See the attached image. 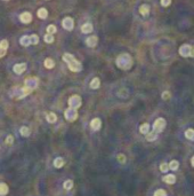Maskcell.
Returning <instances> with one entry per match:
<instances>
[{"instance_id": "cell-18", "label": "cell", "mask_w": 194, "mask_h": 196, "mask_svg": "<svg viewBox=\"0 0 194 196\" xmlns=\"http://www.w3.org/2000/svg\"><path fill=\"white\" fill-rule=\"evenodd\" d=\"M8 186L5 184V182H0V196H6L8 194Z\"/></svg>"}, {"instance_id": "cell-39", "label": "cell", "mask_w": 194, "mask_h": 196, "mask_svg": "<svg viewBox=\"0 0 194 196\" xmlns=\"http://www.w3.org/2000/svg\"><path fill=\"white\" fill-rule=\"evenodd\" d=\"M169 98H170V93L168 92V91H165V92L162 93V99L163 100H168Z\"/></svg>"}, {"instance_id": "cell-33", "label": "cell", "mask_w": 194, "mask_h": 196, "mask_svg": "<svg viewBox=\"0 0 194 196\" xmlns=\"http://www.w3.org/2000/svg\"><path fill=\"white\" fill-rule=\"evenodd\" d=\"M168 170H169V166H168L167 163H162V164L160 165V171H161V172L165 173V172H168Z\"/></svg>"}, {"instance_id": "cell-17", "label": "cell", "mask_w": 194, "mask_h": 196, "mask_svg": "<svg viewBox=\"0 0 194 196\" xmlns=\"http://www.w3.org/2000/svg\"><path fill=\"white\" fill-rule=\"evenodd\" d=\"M81 31H82V33H90L91 31H92V24L85 23L81 27Z\"/></svg>"}, {"instance_id": "cell-36", "label": "cell", "mask_w": 194, "mask_h": 196, "mask_svg": "<svg viewBox=\"0 0 194 196\" xmlns=\"http://www.w3.org/2000/svg\"><path fill=\"white\" fill-rule=\"evenodd\" d=\"M117 158H118V161H119L121 164H125L126 163V156L123 155V154H119Z\"/></svg>"}, {"instance_id": "cell-10", "label": "cell", "mask_w": 194, "mask_h": 196, "mask_svg": "<svg viewBox=\"0 0 194 196\" xmlns=\"http://www.w3.org/2000/svg\"><path fill=\"white\" fill-rule=\"evenodd\" d=\"M20 20H21V22H22V23L28 24V23H30V22L32 21V15H31V13L24 12V13H22V14L20 15Z\"/></svg>"}, {"instance_id": "cell-7", "label": "cell", "mask_w": 194, "mask_h": 196, "mask_svg": "<svg viewBox=\"0 0 194 196\" xmlns=\"http://www.w3.org/2000/svg\"><path fill=\"white\" fill-rule=\"evenodd\" d=\"M165 118H158L156 121L154 122V124H153V131H155L156 133H160V132H162L163 130H165Z\"/></svg>"}, {"instance_id": "cell-42", "label": "cell", "mask_w": 194, "mask_h": 196, "mask_svg": "<svg viewBox=\"0 0 194 196\" xmlns=\"http://www.w3.org/2000/svg\"><path fill=\"white\" fill-rule=\"evenodd\" d=\"M5 1H7V0H5Z\"/></svg>"}, {"instance_id": "cell-13", "label": "cell", "mask_w": 194, "mask_h": 196, "mask_svg": "<svg viewBox=\"0 0 194 196\" xmlns=\"http://www.w3.org/2000/svg\"><path fill=\"white\" fill-rule=\"evenodd\" d=\"M90 127L91 130H94V131H98L102 127V122H101V119L99 118H94L90 122Z\"/></svg>"}, {"instance_id": "cell-20", "label": "cell", "mask_w": 194, "mask_h": 196, "mask_svg": "<svg viewBox=\"0 0 194 196\" xmlns=\"http://www.w3.org/2000/svg\"><path fill=\"white\" fill-rule=\"evenodd\" d=\"M64 160H63L62 157H57V158H55L54 160V166L56 167V169H61V167H63V165H64Z\"/></svg>"}, {"instance_id": "cell-27", "label": "cell", "mask_w": 194, "mask_h": 196, "mask_svg": "<svg viewBox=\"0 0 194 196\" xmlns=\"http://www.w3.org/2000/svg\"><path fill=\"white\" fill-rule=\"evenodd\" d=\"M185 137L188 139V140H192L194 141V130L193 128H188L185 131Z\"/></svg>"}, {"instance_id": "cell-37", "label": "cell", "mask_w": 194, "mask_h": 196, "mask_svg": "<svg viewBox=\"0 0 194 196\" xmlns=\"http://www.w3.org/2000/svg\"><path fill=\"white\" fill-rule=\"evenodd\" d=\"M13 142H14V137H13V135H8V137L6 138V144H11Z\"/></svg>"}, {"instance_id": "cell-25", "label": "cell", "mask_w": 194, "mask_h": 196, "mask_svg": "<svg viewBox=\"0 0 194 196\" xmlns=\"http://www.w3.org/2000/svg\"><path fill=\"white\" fill-rule=\"evenodd\" d=\"M44 64H45V67L47 69H53V68L55 67V62H54L53 58H46Z\"/></svg>"}, {"instance_id": "cell-11", "label": "cell", "mask_w": 194, "mask_h": 196, "mask_svg": "<svg viewBox=\"0 0 194 196\" xmlns=\"http://www.w3.org/2000/svg\"><path fill=\"white\" fill-rule=\"evenodd\" d=\"M13 70H14V72L17 74V75H21L23 74L25 70H26V63H17L15 64L14 67H13Z\"/></svg>"}, {"instance_id": "cell-2", "label": "cell", "mask_w": 194, "mask_h": 196, "mask_svg": "<svg viewBox=\"0 0 194 196\" xmlns=\"http://www.w3.org/2000/svg\"><path fill=\"white\" fill-rule=\"evenodd\" d=\"M62 58L64 62L68 63V69L71 70V71H73V72H79V71L82 70V64H81V62H79L77 58H74V56L72 54L65 53V54L63 55Z\"/></svg>"}, {"instance_id": "cell-40", "label": "cell", "mask_w": 194, "mask_h": 196, "mask_svg": "<svg viewBox=\"0 0 194 196\" xmlns=\"http://www.w3.org/2000/svg\"><path fill=\"white\" fill-rule=\"evenodd\" d=\"M6 52H7V49H2V48H0V58L5 56V55H6Z\"/></svg>"}, {"instance_id": "cell-19", "label": "cell", "mask_w": 194, "mask_h": 196, "mask_svg": "<svg viewBox=\"0 0 194 196\" xmlns=\"http://www.w3.org/2000/svg\"><path fill=\"white\" fill-rule=\"evenodd\" d=\"M37 15H38V17L41 18V20H45V18H47V16H48V12H47L46 8H40V9H38V12H37Z\"/></svg>"}, {"instance_id": "cell-32", "label": "cell", "mask_w": 194, "mask_h": 196, "mask_svg": "<svg viewBox=\"0 0 194 196\" xmlns=\"http://www.w3.org/2000/svg\"><path fill=\"white\" fill-rule=\"evenodd\" d=\"M30 39H31V45H37L39 43V37L37 35H31Z\"/></svg>"}, {"instance_id": "cell-29", "label": "cell", "mask_w": 194, "mask_h": 196, "mask_svg": "<svg viewBox=\"0 0 194 196\" xmlns=\"http://www.w3.org/2000/svg\"><path fill=\"white\" fill-rule=\"evenodd\" d=\"M63 187H64V189H66V190L72 189V187H73V181L68 179V180H66V181L63 184Z\"/></svg>"}, {"instance_id": "cell-6", "label": "cell", "mask_w": 194, "mask_h": 196, "mask_svg": "<svg viewBox=\"0 0 194 196\" xmlns=\"http://www.w3.org/2000/svg\"><path fill=\"white\" fill-rule=\"evenodd\" d=\"M81 103H82V100L80 98L79 95H72L68 99V106L71 108H74V109H79L81 107Z\"/></svg>"}, {"instance_id": "cell-4", "label": "cell", "mask_w": 194, "mask_h": 196, "mask_svg": "<svg viewBox=\"0 0 194 196\" xmlns=\"http://www.w3.org/2000/svg\"><path fill=\"white\" fill-rule=\"evenodd\" d=\"M64 117H65V119L68 122H74L78 119L79 115H78L77 109L68 107V109H65V111H64Z\"/></svg>"}, {"instance_id": "cell-31", "label": "cell", "mask_w": 194, "mask_h": 196, "mask_svg": "<svg viewBox=\"0 0 194 196\" xmlns=\"http://www.w3.org/2000/svg\"><path fill=\"white\" fill-rule=\"evenodd\" d=\"M44 39L47 44H51V43H54V36L50 35V33H47V35H45Z\"/></svg>"}, {"instance_id": "cell-28", "label": "cell", "mask_w": 194, "mask_h": 196, "mask_svg": "<svg viewBox=\"0 0 194 196\" xmlns=\"http://www.w3.org/2000/svg\"><path fill=\"white\" fill-rule=\"evenodd\" d=\"M20 133H21V135L22 137H29L30 135V128L26 126H22L21 127V130H20Z\"/></svg>"}, {"instance_id": "cell-26", "label": "cell", "mask_w": 194, "mask_h": 196, "mask_svg": "<svg viewBox=\"0 0 194 196\" xmlns=\"http://www.w3.org/2000/svg\"><path fill=\"white\" fill-rule=\"evenodd\" d=\"M168 166H169V169L172 170V171H176L177 169L179 167V162L176 161V160H174V161H171L170 163L168 164Z\"/></svg>"}, {"instance_id": "cell-9", "label": "cell", "mask_w": 194, "mask_h": 196, "mask_svg": "<svg viewBox=\"0 0 194 196\" xmlns=\"http://www.w3.org/2000/svg\"><path fill=\"white\" fill-rule=\"evenodd\" d=\"M62 27L65 30H68V31H71V30L74 28L73 18L70 17V16H66V17H64V18H63V21H62Z\"/></svg>"}, {"instance_id": "cell-30", "label": "cell", "mask_w": 194, "mask_h": 196, "mask_svg": "<svg viewBox=\"0 0 194 196\" xmlns=\"http://www.w3.org/2000/svg\"><path fill=\"white\" fill-rule=\"evenodd\" d=\"M56 27L54 25V24H50V25H48L47 27V33H50V35H54V33H56Z\"/></svg>"}, {"instance_id": "cell-41", "label": "cell", "mask_w": 194, "mask_h": 196, "mask_svg": "<svg viewBox=\"0 0 194 196\" xmlns=\"http://www.w3.org/2000/svg\"><path fill=\"white\" fill-rule=\"evenodd\" d=\"M191 163H192V165H193V167H194V156L192 157V160H191Z\"/></svg>"}, {"instance_id": "cell-35", "label": "cell", "mask_w": 194, "mask_h": 196, "mask_svg": "<svg viewBox=\"0 0 194 196\" xmlns=\"http://www.w3.org/2000/svg\"><path fill=\"white\" fill-rule=\"evenodd\" d=\"M0 48H2V49H7L8 48V41L6 40V39L0 41Z\"/></svg>"}, {"instance_id": "cell-34", "label": "cell", "mask_w": 194, "mask_h": 196, "mask_svg": "<svg viewBox=\"0 0 194 196\" xmlns=\"http://www.w3.org/2000/svg\"><path fill=\"white\" fill-rule=\"evenodd\" d=\"M153 196H167V193H165V189H158L155 190Z\"/></svg>"}, {"instance_id": "cell-12", "label": "cell", "mask_w": 194, "mask_h": 196, "mask_svg": "<svg viewBox=\"0 0 194 196\" xmlns=\"http://www.w3.org/2000/svg\"><path fill=\"white\" fill-rule=\"evenodd\" d=\"M97 43H98V38L96 36H91V37H88L86 39V45L88 47H95L97 45Z\"/></svg>"}, {"instance_id": "cell-15", "label": "cell", "mask_w": 194, "mask_h": 196, "mask_svg": "<svg viewBox=\"0 0 194 196\" xmlns=\"http://www.w3.org/2000/svg\"><path fill=\"white\" fill-rule=\"evenodd\" d=\"M20 43L21 45L24 47H28L31 45V39H30V36H23L22 38L20 39Z\"/></svg>"}, {"instance_id": "cell-14", "label": "cell", "mask_w": 194, "mask_h": 196, "mask_svg": "<svg viewBox=\"0 0 194 196\" xmlns=\"http://www.w3.org/2000/svg\"><path fill=\"white\" fill-rule=\"evenodd\" d=\"M163 181H165V184L172 185L176 182V177L174 174H167V175L163 177Z\"/></svg>"}, {"instance_id": "cell-38", "label": "cell", "mask_w": 194, "mask_h": 196, "mask_svg": "<svg viewBox=\"0 0 194 196\" xmlns=\"http://www.w3.org/2000/svg\"><path fill=\"white\" fill-rule=\"evenodd\" d=\"M171 4V0H161V6L168 7Z\"/></svg>"}, {"instance_id": "cell-8", "label": "cell", "mask_w": 194, "mask_h": 196, "mask_svg": "<svg viewBox=\"0 0 194 196\" xmlns=\"http://www.w3.org/2000/svg\"><path fill=\"white\" fill-rule=\"evenodd\" d=\"M192 49L193 47L187 45V44H184L179 48V54L182 55L183 58H188V56H192Z\"/></svg>"}, {"instance_id": "cell-22", "label": "cell", "mask_w": 194, "mask_h": 196, "mask_svg": "<svg viewBox=\"0 0 194 196\" xmlns=\"http://www.w3.org/2000/svg\"><path fill=\"white\" fill-rule=\"evenodd\" d=\"M46 119L48 123H55L57 121V115L54 114V112H48L47 116H46Z\"/></svg>"}, {"instance_id": "cell-16", "label": "cell", "mask_w": 194, "mask_h": 196, "mask_svg": "<svg viewBox=\"0 0 194 196\" xmlns=\"http://www.w3.org/2000/svg\"><path fill=\"white\" fill-rule=\"evenodd\" d=\"M89 86H90L91 90H97V88H99L101 86V81H99V78H94L92 81H90V84H89Z\"/></svg>"}, {"instance_id": "cell-23", "label": "cell", "mask_w": 194, "mask_h": 196, "mask_svg": "<svg viewBox=\"0 0 194 196\" xmlns=\"http://www.w3.org/2000/svg\"><path fill=\"white\" fill-rule=\"evenodd\" d=\"M156 138H158V133L155 131L146 133V140L147 141H154V140H156Z\"/></svg>"}, {"instance_id": "cell-3", "label": "cell", "mask_w": 194, "mask_h": 196, "mask_svg": "<svg viewBox=\"0 0 194 196\" xmlns=\"http://www.w3.org/2000/svg\"><path fill=\"white\" fill-rule=\"evenodd\" d=\"M11 96L13 98H15V99H23V98H25L26 95H29V94H31L32 93V91H30L29 88H26L25 86H23V87H14L13 90H11Z\"/></svg>"}, {"instance_id": "cell-21", "label": "cell", "mask_w": 194, "mask_h": 196, "mask_svg": "<svg viewBox=\"0 0 194 196\" xmlns=\"http://www.w3.org/2000/svg\"><path fill=\"white\" fill-rule=\"evenodd\" d=\"M139 13L142 14L143 16H147L150 14V6L148 5H142L139 7Z\"/></svg>"}, {"instance_id": "cell-1", "label": "cell", "mask_w": 194, "mask_h": 196, "mask_svg": "<svg viewBox=\"0 0 194 196\" xmlns=\"http://www.w3.org/2000/svg\"><path fill=\"white\" fill-rule=\"evenodd\" d=\"M115 63L118 65V68H120L121 70H129L132 67V58H131L130 54L128 53H122L120 54L119 56L115 60Z\"/></svg>"}, {"instance_id": "cell-5", "label": "cell", "mask_w": 194, "mask_h": 196, "mask_svg": "<svg viewBox=\"0 0 194 196\" xmlns=\"http://www.w3.org/2000/svg\"><path fill=\"white\" fill-rule=\"evenodd\" d=\"M38 85H39V79L37 77H28L24 81V86L29 88L30 91H32V92L38 87Z\"/></svg>"}, {"instance_id": "cell-24", "label": "cell", "mask_w": 194, "mask_h": 196, "mask_svg": "<svg viewBox=\"0 0 194 196\" xmlns=\"http://www.w3.org/2000/svg\"><path fill=\"white\" fill-rule=\"evenodd\" d=\"M139 132L142 133V134H146V133L150 132V124H148V123L142 124L141 127H139Z\"/></svg>"}]
</instances>
